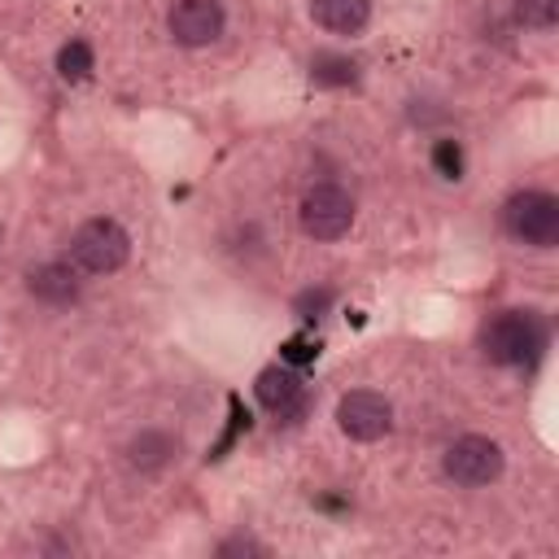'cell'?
Here are the masks:
<instances>
[{
    "label": "cell",
    "mask_w": 559,
    "mask_h": 559,
    "mask_svg": "<svg viewBox=\"0 0 559 559\" xmlns=\"http://www.w3.org/2000/svg\"><path fill=\"white\" fill-rule=\"evenodd\" d=\"M175 437L170 432H157V428H144L140 437H131V445H127V459H131V467H140V472H157L170 454H175Z\"/></svg>",
    "instance_id": "8fae6325"
},
{
    "label": "cell",
    "mask_w": 559,
    "mask_h": 559,
    "mask_svg": "<svg viewBox=\"0 0 559 559\" xmlns=\"http://www.w3.org/2000/svg\"><path fill=\"white\" fill-rule=\"evenodd\" d=\"M310 17L332 35H354L371 17V0H310Z\"/></svg>",
    "instance_id": "30bf717a"
},
{
    "label": "cell",
    "mask_w": 559,
    "mask_h": 559,
    "mask_svg": "<svg viewBox=\"0 0 559 559\" xmlns=\"http://www.w3.org/2000/svg\"><path fill=\"white\" fill-rule=\"evenodd\" d=\"M336 424L354 441H380L393 428V406H389V397H380L371 389H354L336 402Z\"/></svg>",
    "instance_id": "8992f818"
},
{
    "label": "cell",
    "mask_w": 559,
    "mask_h": 559,
    "mask_svg": "<svg viewBox=\"0 0 559 559\" xmlns=\"http://www.w3.org/2000/svg\"><path fill=\"white\" fill-rule=\"evenodd\" d=\"M502 227L533 249H550L559 240V201L550 192L524 188L502 205Z\"/></svg>",
    "instance_id": "7a4b0ae2"
},
{
    "label": "cell",
    "mask_w": 559,
    "mask_h": 559,
    "mask_svg": "<svg viewBox=\"0 0 559 559\" xmlns=\"http://www.w3.org/2000/svg\"><path fill=\"white\" fill-rule=\"evenodd\" d=\"M485 358L498 362V367H524L542 354L546 345V332H542V319L533 310H502L498 319H489L485 336Z\"/></svg>",
    "instance_id": "6da1fadb"
},
{
    "label": "cell",
    "mask_w": 559,
    "mask_h": 559,
    "mask_svg": "<svg viewBox=\"0 0 559 559\" xmlns=\"http://www.w3.org/2000/svg\"><path fill=\"white\" fill-rule=\"evenodd\" d=\"M332 297H336V293H332L328 284H319V288H306V293H301V297L293 301V310H297V314H301L306 323H314V319H323V314H328Z\"/></svg>",
    "instance_id": "2e32d148"
},
{
    "label": "cell",
    "mask_w": 559,
    "mask_h": 559,
    "mask_svg": "<svg viewBox=\"0 0 559 559\" xmlns=\"http://www.w3.org/2000/svg\"><path fill=\"white\" fill-rule=\"evenodd\" d=\"M258 402L275 415V419H297L306 411V384L293 367H266L258 371V384H253Z\"/></svg>",
    "instance_id": "ba28073f"
},
{
    "label": "cell",
    "mask_w": 559,
    "mask_h": 559,
    "mask_svg": "<svg viewBox=\"0 0 559 559\" xmlns=\"http://www.w3.org/2000/svg\"><path fill=\"white\" fill-rule=\"evenodd\" d=\"M432 166H437L441 179H459L463 175V148H459V140H437L432 144Z\"/></svg>",
    "instance_id": "9a60e30c"
},
{
    "label": "cell",
    "mask_w": 559,
    "mask_h": 559,
    "mask_svg": "<svg viewBox=\"0 0 559 559\" xmlns=\"http://www.w3.org/2000/svg\"><path fill=\"white\" fill-rule=\"evenodd\" d=\"M57 74H61L66 83H83V79L92 74V48H87L83 39H70V44L57 52Z\"/></svg>",
    "instance_id": "4fadbf2b"
},
{
    "label": "cell",
    "mask_w": 559,
    "mask_h": 559,
    "mask_svg": "<svg viewBox=\"0 0 559 559\" xmlns=\"http://www.w3.org/2000/svg\"><path fill=\"white\" fill-rule=\"evenodd\" d=\"M515 17L533 31H550L559 17V0H515Z\"/></svg>",
    "instance_id": "5bb4252c"
},
{
    "label": "cell",
    "mask_w": 559,
    "mask_h": 559,
    "mask_svg": "<svg viewBox=\"0 0 559 559\" xmlns=\"http://www.w3.org/2000/svg\"><path fill=\"white\" fill-rule=\"evenodd\" d=\"M301 231L314 236V240H341L354 223V201L345 188L336 183H314L306 197H301Z\"/></svg>",
    "instance_id": "277c9868"
},
{
    "label": "cell",
    "mask_w": 559,
    "mask_h": 559,
    "mask_svg": "<svg viewBox=\"0 0 559 559\" xmlns=\"http://www.w3.org/2000/svg\"><path fill=\"white\" fill-rule=\"evenodd\" d=\"M223 4L218 0H175L170 13H166V26L175 35V44L183 48H201V44H214L223 35Z\"/></svg>",
    "instance_id": "52a82bcc"
},
{
    "label": "cell",
    "mask_w": 559,
    "mask_h": 559,
    "mask_svg": "<svg viewBox=\"0 0 559 559\" xmlns=\"http://www.w3.org/2000/svg\"><path fill=\"white\" fill-rule=\"evenodd\" d=\"M127 253H131V236L114 218H87L70 236V258L87 275H114L127 262Z\"/></svg>",
    "instance_id": "3957f363"
},
{
    "label": "cell",
    "mask_w": 559,
    "mask_h": 559,
    "mask_svg": "<svg viewBox=\"0 0 559 559\" xmlns=\"http://www.w3.org/2000/svg\"><path fill=\"white\" fill-rule=\"evenodd\" d=\"M26 288L44 306H70V301H79V275H74L70 262H44V266H35L26 275Z\"/></svg>",
    "instance_id": "9c48e42d"
},
{
    "label": "cell",
    "mask_w": 559,
    "mask_h": 559,
    "mask_svg": "<svg viewBox=\"0 0 559 559\" xmlns=\"http://www.w3.org/2000/svg\"><path fill=\"white\" fill-rule=\"evenodd\" d=\"M310 79H314L319 87H345V83L358 79V61H354V57H341V52H314Z\"/></svg>",
    "instance_id": "7c38bea8"
},
{
    "label": "cell",
    "mask_w": 559,
    "mask_h": 559,
    "mask_svg": "<svg viewBox=\"0 0 559 559\" xmlns=\"http://www.w3.org/2000/svg\"><path fill=\"white\" fill-rule=\"evenodd\" d=\"M284 362H314V354H319V345L314 341H306V336H293V341H284Z\"/></svg>",
    "instance_id": "e0dca14e"
},
{
    "label": "cell",
    "mask_w": 559,
    "mask_h": 559,
    "mask_svg": "<svg viewBox=\"0 0 559 559\" xmlns=\"http://www.w3.org/2000/svg\"><path fill=\"white\" fill-rule=\"evenodd\" d=\"M441 467H445V476H450L454 485L476 489V485H489V480L502 476V450H498V441H489V437H459V441L445 450Z\"/></svg>",
    "instance_id": "5b68a950"
},
{
    "label": "cell",
    "mask_w": 559,
    "mask_h": 559,
    "mask_svg": "<svg viewBox=\"0 0 559 559\" xmlns=\"http://www.w3.org/2000/svg\"><path fill=\"white\" fill-rule=\"evenodd\" d=\"M218 555H262V546L258 542H249V537H236V542H223V550Z\"/></svg>",
    "instance_id": "ac0fdd59"
}]
</instances>
